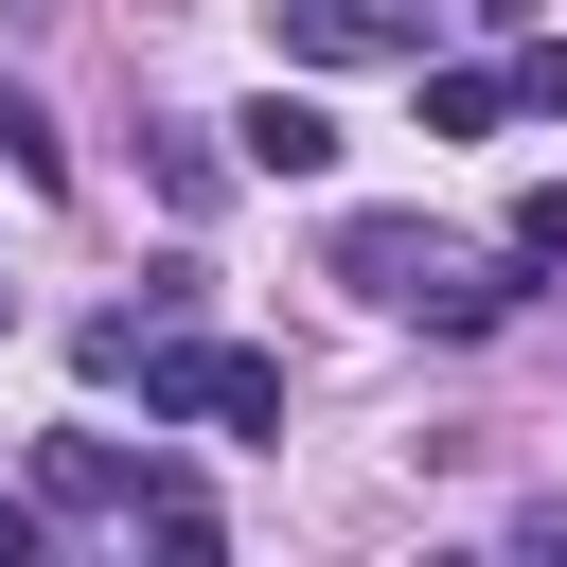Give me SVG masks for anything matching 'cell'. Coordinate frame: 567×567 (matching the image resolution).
I'll use <instances>...</instances> for the list:
<instances>
[{"instance_id":"cell-1","label":"cell","mask_w":567,"mask_h":567,"mask_svg":"<svg viewBox=\"0 0 567 567\" xmlns=\"http://www.w3.org/2000/svg\"><path fill=\"white\" fill-rule=\"evenodd\" d=\"M124 390H142V425H230V443H284V354H248V337H213V319H142Z\"/></svg>"},{"instance_id":"cell-2","label":"cell","mask_w":567,"mask_h":567,"mask_svg":"<svg viewBox=\"0 0 567 567\" xmlns=\"http://www.w3.org/2000/svg\"><path fill=\"white\" fill-rule=\"evenodd\" d=\"M142 478H159V461H124L106 425H53V443H35V496H53L71 532H142Z\"/></svg>"},{"instance_id":"cell-3","label":"cell","mask_w":567,"mask_h":567,"mask_svg":"<svg viewBox=\"0 0 567 567\" xmlns=\"http://www.w3.org/2000/svg\"><path fill=\"white\" fill-rule=\"evenodd\" d=\"M514 301H532V266H514V248H425V284H408L390 319H425V337H496Z\"/></svg>"},{"instance_id":"cell-4","label":"cell","mask_w":567,"mask_h":567,"mask_svg":"<svg viewBox=\"0 0 567 567\" xmlns=\"http://www.w3.org/2000/svg\"><path fill=\"white\" fill-rule=\"evenodd\" d=\"M230 159H248V177H337V106H319V89H284V71H266V89H248V106H230Z\"/></svg>"},{"instance_id":"cell-5","label":"cell","mask_w":567,"mask_h":567,"mask_svg":"<svg viewBox=\"0 0 567 567\" xmlns=\"http://www.w3.org/2000/svg\"><path fill=\"white\" fill-rule=\"evenodd\" d=\"M425 248H443L425 213H337V230H319V266H337L354 301H408V284H425Z\"/></svg>"},{"instance_id":"cell-6","label":"cell","mask_w":567,"mask_h":567,"mask_svg":"<svg viewBox=\"0 0 567 567\" xmlns=\"http://www.w3.org/2000/svg\"><path fill=\"white\" fill-rule=\"evenodd\" d=\"M142 177H159V213H230V124H142Z\"/></svg>"},{"instance_id":"cell-7","label":"cell","mask_w":567,"mask_h":567,"mask_svg":"<svg viewBox=\"0 0 567 567\" xmlns=\"http://www.w3.org/2000/svg\"><path fill=\"white\" fill-rule=\"evenodd\" d=\"M496 124H514V53H496V71L443 53V71H425V142H496Z\"/></svg>"},{"instance_id":"cell-8","label":"cell","mask_w":567,"mask_h":567,"mask_svg":"<svg viewBox=\"0 0 567 567\" xmlns=\"http://www.w3.org/2000/svg\"><path fill=\"white\" fill-rule=\"evenodd\" d=\"M266 53H284V71H354L372 18H354V0H266Z\"/></svg>"},{"instance_id":"cell-9","label":"cell","mask_w":567,"mask_h":567,"mask_svg":"<svg viewBox=\"0 0 567 567\" xmlns=\"http://www.w3.org/2000/svg\"><path fill=\"white\" fill-rule=\"evenodd\" d=\"M0 177H18V195H71V142H53V106H35L18 71H0Z\"/></svg>"},{"instance_id":"cell-10","label":"cell","mask_w":567,"mask_h":567,"mask_svg":"<svg viewBox=\"0 0 567 567\" xmlns=\"http://www.w3.org/2000/svg\"><path fill=\"white\" fill-rule=\"evenodd\" d=\"M496 248H514V266H567V177H532V195H514V230H496Z\"/></svg>"},{"instance_id":"cell-11","label":"cell","mask_w":567,"mask_h":567,"mask_svg":"<svg viewBox=\"0 0 567 567\" xmlns=\"http://www.w3.org/2000/svg\"><path fill=\"white\" fill-rule=\"evenodd\" d=\"M514 106H549V124H567V53H549V35H514Z\"/></svg>"},{"instance_id":"cell-12","label":"cell","mask_w":567,"mask_h":567,"mask_svg":"<svg viewBox=\"0 0 567 567\" xmlns=\"http://www.w3.org/2000/svg\"><path fill=\"white\" fill-rule=\"evenodd\" d=\"M354 18H372V53H408V71H425V0H354Z\"/></svg>"},{"instance_id":"cell-13","label":"cell","mask_w":567,"mask_h":567,"mask_svg":"<svg viewBox=\"0 0 567 567\" xmlns=\"http://www.w3.org/2000/svg\"><path fill=\"white\" fill-rule=\"evenodd\" d=\"M35 532H53V496H0V567H35Z\"/></svg>"},{"instance_id":"cell-14","label":"cell","mask_w":567,"mask_h":567,"mask_svg":"<svg viewBox=\"0 0 567 567\" xmlns=\"http://www.w3.org/2000/svg\"><path fill=\"white\" fill-rule=\"evenodd\" d=\"M478 18H496V35H514V18H532V0H478Z\"/></svg>"},{"instance_id":"cell-15","label":"cell","mask_w":567,"mask_h":567,"mask_svg":"<svg viewBox=\"0 0 567 567\" xmlns=\"http://www.w3.org/2000/svg\"><path fill=\"white\" fill-rule=\"evenodd\" d=\"M0 18H35V0H0Z\"/></svg>"}]
</instances>
